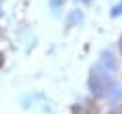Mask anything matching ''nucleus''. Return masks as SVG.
I'll use <instances>...</instances> for the list:
<instances>
[{"label":"nucleus","mask_w":122,"mask_h":114,"mask_svg":"<svg viewBox=\"0 0 122 114\" xmlns=\"http://www.w3.org/2000/svg\"><path fill=\"white\" fill-rule=\"evenodd\" d=\"M118 48H120V53H122V36H120V40H118Z\"/></svg>","instance_id":"nucleus-6"},{"label":"nucleus","mask_w":122,"mask_h":114,"mask_svg":"<svg viewBox=\"0 0 122 114\" xmlns=\"http://www.w3.org/2000/svg\"><path fill=\"white\" fill-rule=\"evenodd\" d=\"M105 114H122V104H109Z\"/></svg>","instance_id":"nucleus-4"},{"label":"nucleus","mask_w":122,"mask_h":114,"mask_svg":"<svg viewBox=\"0 0 122 114\" xmlns=\"http://www.w3.org/2000/svg\"><path fill=\"white\" fill-rule=\"evenodd\" d=\"M111 15L112 17H118V15H122V2H118L112 10H111Z\"/></svg>","instance_id":"nucleus-5"},{"label":"nucleus","mask_w":122,"mask_h":114,"mask_svg":"<svg viewBox=\"0 0 122 114\" xmlns=\"http://www.w3.org/2000/svg\"><path fill=\"white\" fill-rule=\"evenodd\" d=\"M97 65H101L105 70H109V72H116V68H118V61H116V57H114V53L112 51H103L101 55H99V63Z\"/></svg>","instance_id":"nucleus-3"},{"label":"nucleus","mask_w":122,"mask_h":114,"mask_svg":"<svg viewBox=\"0 0 122 114\" xmlns=\"http://www.w3.org/2000/svg\"><path fill=\"white\" fill-rule=\"evenodd\" d=\"M114 82L112 78V72L105 70L101 65H95L90 72V78H88V89H90V95L95 99V101H103L105 95H107V89L109 86Z\"/></svg>","instance_id":"nucleus-1"},{"label":"nucleus","mask_w":122,"mask_h":114,"mask_svg":"<svg viewBox=\"0 0 122 114\" xmlns=\"http://www.w3.org/2000/svg\"><path fill=\"white\" fill-rule=\"evenodd\" d=\"M105 101L109 104H122V82L114 80L109 89H107V95H105Z\"/></svg>","instance_id":"nucleus-2"}]
</instances>
